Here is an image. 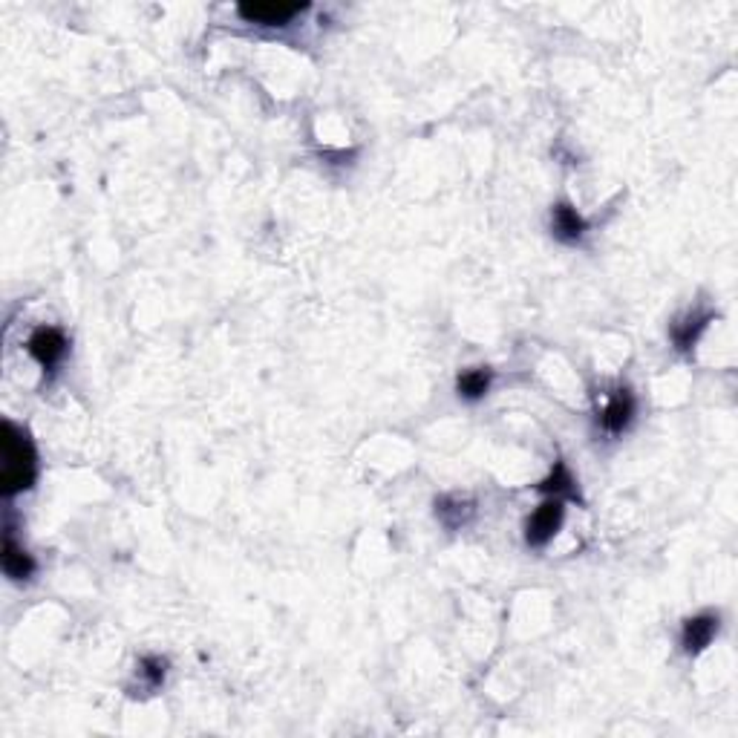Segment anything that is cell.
I'll return each mask as SVG.
<instances>
[{"instance_id":"obj_1","label":"cell","mask_w":738,"mask_h":738,"mask_svg":"<svg viewBox=\"0 0 738 738\" xmlns=\"http://www.w3.org/2000/svg\"><path fill=\"white\" fill-rule=\"evenodd\" d=\"M0 447H4V474H0V491L14 496L29 491L35 482V447L23 430L12 421H4L0 430Z\"/></svg>"},{"instance_id":"obj_3","label":"cell","mask_w":738,"mask_h":738,"mask_svg":"<svg viewBox=\"0 0 738 738\" xmlns=\"http://www.w3.org/2000/svg\"><path fill=\"white\" fill-rule=\"evenodd\" d=\"M306 4H243L237 12L248 23H263V26H286L294 14H300Z\"/></svg>"},{"instance_id":"obj_9","label":"cell","mask_w":738,"mask_h":738,"mask_svg":"<svg viewBox=\"0 0 738 738\" xmlns=\"http://www.w3.org/2000/svg\"><path fill=\"white\" fill-rule=\"evenodd\" d=\"M710 320H713V315L706 312V315H692V318H687L681 323H675V327H672L675 346L681 352H689L692 346H696V341L701 337V332L706 329V323H710Z\"/></svg>"},{"instance_id":"obj_8","label":"cell","mask_w":738,"mask_h":738,"mask_svg":"<svg viewBox=\"0 0 738 738\" xmlns=\"http://www.w3.org/2000/svg\"><path fill=\"white\" fill-rule=\"evenodd\" d=\"M4 571L12 580H29L35 571V559L29 557L12 537H6V542H4Z\"/></svg>"},{"instance_id":"obj_2","label":"cell","mask_w":738,"mask_h":738,"mask_svg":"<svg viewBox=\"0 0 738 738\" xmlns=\"http://www.w3.org/2000/svg\"><path fill=\"white\" fill-rule=\"evenodd\" d=\"M563 516H566V508H563V499H549L542 502V505L534 511V516L528 520L525 525V540L530 549H542V545H549L554 540V534L563 525Z\"/></svg>"},{"instance_id":"obj_10","label":"cell","mask_w":738,"mask_h":738,"mask_svg":"<svg viewBox=\"0 0 738 738\" xmlns=\"http://www.w3.org/2000/svg\"><path fill=\"white\" fill-rule=\"evenodd\" d=\"M470 513H474V505L470 502H462V499H438L436 502V516L447 528H459L470 520Z\"/></svg>"},{"instance_id":"obj_6","label":"cell","mask_w":738,"mask_h":738,"mask_svg":"<svg viewBox=\"0 0 738 738\" xmlns=\"http://www.w3.org/2000/svg\"><path fill=\"white\" fill-rule=\"evenodd\" d=\"M551 228L557 234V240L563 243H577L586 231V219L577 214V208H571L568 202H559L551 217Z\"/></svg>"},{"instance_id":"obj_5","label":"cell","mask_w":738,"mask_h":738,"mask_svg":"<svg viewBox=\"0 0 738 738\" xmlns=\"http://www.w3.org/2000/svg\"><path fill=\"white\" fill-rule=\"evenodd\" d=\"M715 632H718V617L715 614L689 617L687 623H684V634H681L684 649H687L689 655H698L701 649L710 646V641L715 638Z\"/></svg>"},{"instance_id":"obj_4","label":"cell","mask_w":738,"mask_h":738,"mask_svg":"<svg viewBox=\"0 0 738 738\" xmlns=\"http://www.w3.org/2000/svg\"><path fill=\"white\" fill-rule=\"evenodd\" d=\"M29 355H32L43 369H52L58 361L64 358L67 352V337L58 332V329H38L32 337H29Z\"/></svg>"},{"instance_id":"obj_13","label":"cell","mask_w":738,"mask_h":738,"mask_svg":"<svg viewBox=\"0 0 738 738\" xmlns=\"http://www.w3.org/2000/svg\"><path fill=\"white\" fill-rule=\"evenodd\" d=\"M139 667H142V678L151 687H159L161 681H165V667H168V663L161 660V658H144Z\"/></svg>"},{"instance_id":"obj_7","label":"cell","mask_w":738,"mask_h":738,"mask_svg":"<svg viewBox=\"0 0 738 738\" xmlns=\"http://www.w3.org/2000/svg\"><path fill=\"white\" fill-rule=\"evenodd\" d=\"M632 416H634V398L629 395V390H617V395L606 404V410H603L600 421L609 433H623Z\"/></svg>"},{"instance_id":"obj_11","label":"cell","mask_w":738,"mask_h":738,"mask_svg":"<svg viewBox=\"0 0 738 738\" xmlns=\"http://www.w3.org/2000/svg\"><path fill=\"white\" fill-rule=\"evenodd\" d=\"M488 387H491L488 369H470V373L459 375V381H456V390H459V395L467 398V401H476V398H482L484 392H488Z\"/></svg>"},{"instance_id":"obj_12","label":"cell","mask_w":738,"mask_h":738,"mask_svg":"<svg viewBox=\"0 0 738 738\" xmlns=\"http://www.w3.org/2000/svg\"><path fill=\"white\" fill-rule=\"evenodd\" d=\"M540 491H542V494H551L554 499H559V496H571V499H577V491H574V479H571V474L566 470V465H563V462L554 465L551 476L540 482Z\"/></svg>"}]
</instances>
